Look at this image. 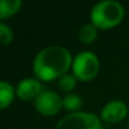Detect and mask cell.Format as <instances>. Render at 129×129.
I'll list each match as a JSON object with an SVG mask.
<instances>
[{
	"mask_svg": "<svg viewBox=\"0 0 129 129\" xmlns=\"http://www.w3.org/2000/svg\"><path fill=\"white\" fill-rule=\"evenodd\" d=\"M76 76L75 75H70V74H66L63 75L62 77H59L58 80V86L62 91L64 92H71L75 86H76Z\"/></svg>",
	"mask_w": 129,
	"mask_h": 129,
	"instance_id": "cell-12",
	"label": "cell"
},
{
	"mask_svg": "<svg viewBox=\"0 0 129 129\" xmlns=\"http://www.w3.org/2000/svg\"><path fill=\"white\" fill-rule=\"evenodd\" d=\"M14 89L10 84H8L7 81H2L0 82V106L3 109L7 108L14 99Z\"/></svg>",
	"mask_w": 129,
	"mask_h": 129,
	"instance_id": "cell-10",
	"label": "cell"
},
{
	"mask_svg": "<svg viewBox=\"0 0 129 129\" xmlns=\"http://www.w3.org/2000/svg\"><path fill=\"white\" fill-rule=\"evenodd\" d=\"M54 129H101V123L95 114L76 111L63 116Z\"/></svg>",
	"mask_w": 129,
	"mask_h": 129,
	"instance_id": "cell-4",
	"label": "cell"
},
{
	"mask_svg": "<svg viewBox=\"0 0 129 129\" xmlns=\"http://www.w3.org/2000/svg\"><path fill=\"white\" fill-rule=\"evenodd\" d=\"M128 114V108L121 100L109 101L101 110V118L109 123H119Z\"/></svg>",
	"mask_w": 129,
	"mask_h": 129,
	"instance_id": "cell-6",
	"label": "cell"
},
{
	"mask_svg": "<svg viewBox=\"0 0 129 129\" xmlns=\"http://www.w3.org/2000/svg\"><path fill=\"white\" fill-rule=\"evenodd\" d=\"M42 85L41 82L37 80V79H24L22 80L18 86H17V95L19 99L24 100V101H28V100H32V99H37L41 94H42Z\"/></svg>",
	"mask_w": 129,
	"mask_h": 129,
	"instance_id": "cell-7",
	"label": "cell"
},
{
	"mask_svg": "<svg viewBox=\"0 0 129 129\" xmlns=\"http://www.w3.org/2000/svg\"><path fill=\"white\" fill-rule=\"evenodd\" d=\"M74 62L67 48L61 46H49L39 51L33 61V70L39 80L51 81L62 77Z\"/></svg>",
	"mask_w": 129,
	"mask_h": 129,
	"instance_id": "cell-1",
	"label": "cell"
},
{
	"mask_svg": "<svg viewBox=\"0 0 129 129\" xmlns=\"http://www.w3.org/2000/svg\"><path fill=\"white\" fill-rule=\"evenodd\" d=\"M100 63L98 57L89 51L80 52L72 62V71L74 75L80 79L81 81H89L92 80L96 74L99 72Z\"/></svg>",
	"mask_w": 129,
	"mask_h": 129,
	"instance_id": "cell-3",
	"label": "cell"
},
{
	"mask_svg": "<svg viewBox=\"0 0 129 129\" xmlns=\"http://www.w3.org/2000/svg\"><path fill=\"white\" fill-rule=\"evenodd\" d=\"M34 106L43 115H54L63 106V99L54 91H42L34 100Z\"/></svg>",
	"mask_w": 129,
	"mask_h": 129,
	"instance_id": "cell-5",
	"label": "cell"
},
{
	"mask_svg": "<svg viewBox=\"0 0 129 129\" xmlns=\"http://www.w3.org/2000/svg\"><path fill=\"white\" fill-rule=\"evenodd\" d=\"M22 7L20 0H2L0 3V17L3 19L15 14Z\"/></svg>",
	"mask_w": 129,
	"mask_h": 129,
	"instance_id": "cell-9",
	"label": "cell"
},
{
	"mask_svg": "<svg viewBox=\"0 0 129 129\" xmlns=\"http://www.w3.org/2000/svg\"><path fill=\"white\" fill-rule=\"evenodd\" d=\"M91 23L96 28L106 29L119 24L124 17V8L115 0H105L98 3L91 13Z\"/></svg>",
	"mask_w": 129,
	"mask_h": 129,
	"instance_id": "cell-2",
	"label": "cell"
},
{
	"mask_svg": "<svg viewBox=\"0 0 129 129\" xmlns=\"http://www.w3.org/2000/svg\"><path fill=\"white\" fill-rule=\"evenodd\" d=\"M13 41V32L10 27H8L5 23L0 24V42L3 44H9Z\"/></svg>",
	"mask_w": 129,
	"mask_h": 129,
	"instance_id": "cell-13",
	"label": "cell"
},
{
	"mask_svg": "<svg viewBox=\"0 0 129 129\" xmlns=\"http://www.w3.org/2000/svg\"><path fill=\"white\" fill-rule=\"evenodd\" d=\"M82 105V99L76 94H67L63 98V108L76 113Z\"/></svg>",
	"mask_w": 129,
	"mask_h": 129,
	"instance_id": "cell-11",
	"label": "cell"
},
{
	"mask_svg": "<svg viewBox=\"0 0 129 129\" xmlns=\"http://www.w3.org/2000/svg\"><path fill=\"white\" fill-rule=\"evenodd\" d=\"M96 37H98V30H96V27L92 23L82 25L79 29V33H77L79 41L82 42V43H86V44L92 43L96 39Z\"/></svg>",
	"mask_w": 129,
	"mask_h": 129,
	"instance_id": "cell-8",
	"label": "cell"
},
{
	"mask_svg": "<svg viewBox=\"0 0 129 129\" xmlns=\"http://www.w3.org/2000/svg\"><path fill=\"white\" fill-rule=\"evenodd\" d=\"M126 129H129V125H128V128H126Z\"/></svg>",
	"mask_w": 129,
	"mask_h": 129,
	"instance_id": "cell-14",
	"label": "cell"
}]
</instances>
